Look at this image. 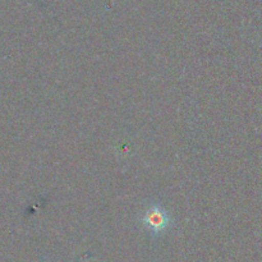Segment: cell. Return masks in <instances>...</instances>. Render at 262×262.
<instances>
[{
	"instance_id": "cell-1",
	"label": "cell",
	"mask_w": 262,
	"mask_h": 262,
	"mask_svg": "<svg viewBox=\"0 0 262 262\" xmlns=\"http://www.w3.org/2000/svg\"><path fill=\"white\" fill-rule=\"evenodd\" d=\"M146 220H147V224L152 229H161L166 224L165 215L161 211H156V210H152L150 214H147V219Z\"/></svg>"
}]
</instances>
